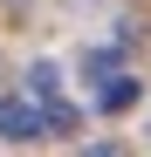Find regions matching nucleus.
<instances>
[{
  "instance_id": "nucleus-1",
  "label": "nucleus",
  "mask_w": 151,
  "mask_h": 157,
  "mask_svg": "<svg viewBox=\"0 0 151 157\" xmlns=\"http://www.w3.org/2000/svg\"><path fill=\"white\" fill-rule=\"evenodd\" d=\"M41 130H48V109H35L28 96H7V102H0V137H7V144H35Z\"/></svg>"
},
{
  "instance_id": "nucleus-2",
  "label": "nucleus",
  "mask_w": 151,
  "mask_h": 157,
  "mask_svg": "<svg viewBox=\"0 0 151 157\" xmlns=\"http://www.w3.org/2000/svg\"><path fill=\"white\" fill-rule=\"evenodd\" d=\"M131 102H137V75H117V82H103V89H96V109H103V116L131 109Z\"/></svg>"
},
{
  "instance_id": "nucleus-3",
  "label": "nucleus",
  "mask_w": 151,
  "mask_h": 157,
  "mask_svg": "<svg viewBox=\"0 0 151 157\" xmlns=\"http://www.w3.org/2000/svg\"><path fill=\"white\" fill-rule=\"evenodd\" d=\"M55 82H62L55 62H35V68H28V96H55Z\"/></svg>"
}]
</instances>
